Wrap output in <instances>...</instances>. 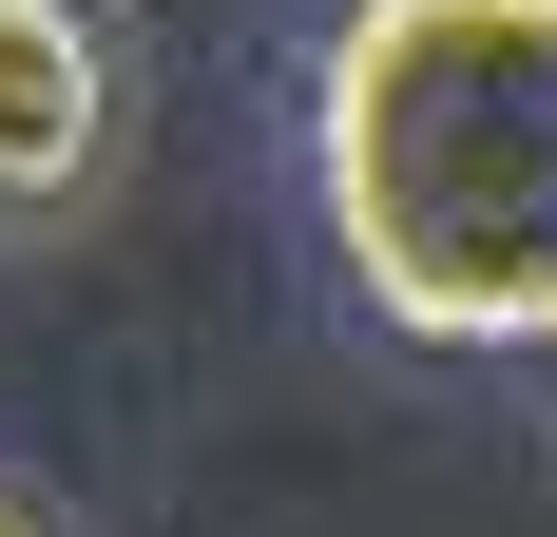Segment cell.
<instances>
[{
	"label": "cell",
	"instance_id": "6da1fadb",
	"mask_svg": "<svg viewBox=\"0 0 557 537\" xmlns=\"http://www.w3.org/2000/svg\"><path fill=\"white\" fill-rule=\"evenodd\" d=\"M308 192L404 346H557V0H346Z\"/></svg>",
	"mask_w": 557,
	"mask_h": 537
},
{
	"label": "cell",
	"instance_id": "7a4b0ae2",
	"mask_svg": "<svg viewBox=\"0 0 557 537\" xmlns=\"http://www.w3.org/2000/svg\"><path fill=\"white\" fill-rule=\"evenodd\" d=\"M115 154H135V39L97 0H0V250L97 230Z\"/></svg>",
	"mask_w": 557,
	"mask_h": 537
},
{
	"label": "cell",
	"instance_id": "3957f363",
	"mask_svg": "<svg viewBox=\"0 0 557 537\" xmlns=\"http://www.w3.org/2000/svg\"><path fill=\"white\" fill-rule=\"evenodd\" d=\"M0 537H58V519H39V499H0Z\"/></svg>",
	"mask_w": 557,
	"mask_h": 537
}]
</instances>
